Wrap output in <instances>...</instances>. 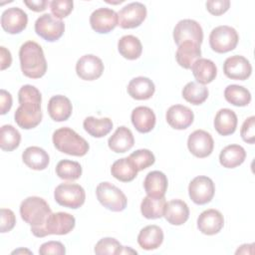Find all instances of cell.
<instances>
[{
	"mask_svg": "<svg viewBox=\"0 0 255 255\" xmlns=\"http://www.w3.org/2000/svg\"><path fill=\"white\" fill-rule=\"evenodd\" d=\"M131 123L139 132H149L155 126V115L148 107H136L131 112Z\"/></svg>",
	"mask_w": 255,
	"mask_h": 255,
	"instance_id": "603a6c76",
	"label": "cell"
},
{
	"mask_svg": "<svg viewBox=\"0 0 255 255\" xmlns=\"http://www.w3.org/2000/svg\"><path fill=\"white\" fill-rule=\"evenodd\" d=\"M73 107L71 101L62 95L52 97L48 103V113L55 122L67 121L72 115Z\"/></svg>",
	"mask_w": 255,
	"mask_h": 255,
	"instance_id": "7402d4cb",
	"label": "cell"
},
{
	"mask_svg": "<svg viewBox=\"0 0 255 255\" xmlns=\"http://www.w3.org/2000/svg\"><path fill=\"white\" fill-rule=\"evenodd\" d=\"M239 37L236 30L230 26L222 25L212 29L209 35V45L216 53H227L237 46Z\"/></svg>",
	"mask_w": 255,
	"mask_h": 255,
	"instance_id": "8992f818",
	"label": "cell"
},
{
	"mask_svg": "<svg viewBox=\"0 0 255 255\" xmlns=\"http://www.w3.org/2000/svg\"><path fill=\"white\" fill-rule=\"evenodd\" d=\"M237 116L230 109H221L214 119V128L221 135L232 134L237 128Z\"/></svg>",
	"mask_w": 255,
	"mask_h": 255,
	"instance_id": "f1b7e54d",
	"label": "cell"
},
{
	"mask_svg": "<svg viewBox=\"0 0 255 255\" xmlns=\"http://www.w3.org/2000/svg\"><path fill=\"white\" fill-rule=\"evenodd\" d=\"M65 31V24L51 14H43L35 22V32L48 42L59 40Z\"/></svg>",
	"mask_w": 255,
	"mask_h": 255,
	"instance_id": "ba28073f",
	"label": "cell"
},
{
	"mask_svg": "<svg viewBox=\"0 0 255 255\" xmlns=\"http://www.w3.org/2000/svg\"><path fill=\"white\" fill-rule=\"evenodd\" d=\"M28 23L27 14L18 7L6 9L1 15V26L9 34L22 32Z\"/></svg>",
	"mask_w": 255,
	"mask_h": 255,
	"instance_id": "e0dca14e",
	"label": "cell"
},
{
	"mask_svg": "<svg viewBox=\"0 0 255 255\" xmlns=\"http://www.w3.org/2000/svg\"><path fill=\"white\" fill-rule=\"evenodd\" d=\"M127 253L136 254L137 252H136V251H134V250H132V249H130V248H128V247H124V246H123L122 251H121V254H127Z\"/></svg>",
	"mask_w": 255,
	"mask_h": 255,
	"instance_id": "f907efd6",
	"label": "cell"
},
{
	"mask_svg": "<svg viewBox=\"0 0 255 255\" xmlns=\"http://www.w3.org/2000/svg\"><path fill=\"white\" fill-rule=\"evenodd\" d=\"M24 4L32 11H35V12H42L44 11L49 2L47 0H31V1H27L25 0L24 1Z\"/></svg>",
	"mask_w": 255,
	"mask_h": 255,
	"instance_id": "c3c4849f",
	"label": "cell"
},
{
	"mask_svg": "<svg viewBox=\"0 0 255 255\" xmlns=\"http://www.w3.org/2000/svg\"><path fill=\"white\" fill-rule=\"evenodd\" d=\"M173 40L177 46L187 41L195 43L200 46L203 40L202 28L194 20H180L173 29Z\"/></svg>",
	"mask_w": 255,
	"mask_h": 255,
	"instance_id": "9c48e42d",
	"label": "cell"
},
{
	"mask_svg": "<svg viewBox=\"0 0 255 255\" xmlns=\"http://www.w3.org/2000/svg\"><path fill=\"white\" fill-rule=\"evenodd\" d=\"M200 46L189 41L181 43L175 53L177 64L184 69H191L192 65L200 59Z\"/></svg>",
	"mask_w": 255,
	"mask_h": 255,
	"instance_id": "cb8c5ba5",
	"label": "cell"
},
{
	"mask_svg": "<svg viewBox=\"0 0 255 255\" xmlns=\"http://www.w3.org/2000/svg\"><path fill=\"white\" fill-rule=\"evenodd\" d=\"M245 158L246 151L239 144L227 145L221 150L219 154L220 164L226 168H234L242 164Z\"/></svg>",
	"mask_w": 255,
	"mask_h": 255,
	"instance_id": "4dcf8cb0",
	"label": "cell"
},
{
	"mask_svg": "<svg viewBox=\"0 0 255 255\" xmlns=\"http://www.w3.org/2000/svg\"><path fill=\"white\" fill-rule=\"evenodd\" d=\"M16 223V217L14 212L11 209L1 208V227L0 230L2 233L12 230Z\"/></svg>",
	"mask_w": 255,
	"mask_h": 255,
	"instance_id": "bcb514c9",
	"label": "cell"
},
{
	"mask_svg": "<svg viewBox=\"0 0 255 255\" xmlns=\"http://www.w3.org/2000/svg\"><path fill=\"white\" fill-rule=\"evenodd\" d=\"M133 143L134 138L131 130L124 126L119 127L108 140L109 147L117 153H123L129 150L133 146Z\"/></svg>",
	"mask_w": 255,
	"mask_h": 255,
	"instance_id": "4316f807",
	"label": "cell"
},
{
	"mask_svg": "<svg viewBox=\"0 0 255 255\" xmlns=\"http://www.w3.org/2000/svg\"><path fill=\"white\" fill-rule=\"evenodd\" d=\"M182 97L192 105H201L208 97V89L199 83L189 82L182 90Z\"/></svg>",
	"mask_w": 255,
	"mask_h": 255,
	"instance_id": "d590c367",
	"label": "cell"
},
{
	"mask_svg": "<svg viewBox=\"0 0 255 255\" xmlns=\"http://www.w3.org/2000/svg\"><path fill=\"white\" fill-rule=\"evenodd\" d=\"M18 101L20 106L17 108L14 115L16 124L24 129L37 127L43 117L41 111L42 96L40 91L32 85H25L21 87L18 92Z\"/></svg>",
	"mask_w": 255,
	"mask_h": 255,
	"instance_id": "6da1fadb",
	"label": "cell"
},
{
	"mask_svg": "<svg viewBox=\"0 0 255 255\" xmlns=\"http://www.w3.org/2000/svg\"><path fill=\"white\" fill-rule=\"evenodd\" d=\"M76 72L82 80L94 81L102 76L104 64L102 60L95 55H84L76 64Z\"/></svg>",
	"mask_w": 255,
	"mask_h": 255,
	"instance_id": "9a60e30c",
	"label": "cell"
},
{
	"mask_svg": "<svg viewBox=\"0 0 255 255\" xmlns=\"http://www.w3.org/2000/svg\"><path fill=\"white\" fill-rule=\"evenodd\" d=\"M155 87L153 82L146 77H136L130 80L128 85V95L138 101L148 100L154 94Z\"/></svg>",
	"mask_w": 255,
	"mask_h": 255,
	"instance_id": "d4e9b609",
	"label": "cell"
},
{
	"mask_svg": "<svg viewBox=\"0 0 255 255\" xmlns=\"http://www.w3.org/2000/svg\"><path fill=\"white\" fill-rule=\"evenodd\" d=\"M111 173L118 180L128 182L135 178L137 169L128 157H123L113 163L111 167Z\"/></svg>",
	"mask_w": 255,
	"mask_h": 255,
	"instance_id": "1f68e13d",
	"label": "cell"
},
{
	"mask_svg": "<svg viewBox=\"0 0 255 255\" xmlns=\"http://www.w3.org/2000/svg\"><path fill=\"white\" fill-rule=\"evenodd\" d=\"M165 198H154L150 196H145L140 203V211L143 217L147 219H157L163 216Z\"/></svg>",
	"mask_w": 255,
	"mask_h": 255,
	"instance_id": "e575fe53",
	"label": "cell"
},
{
	"mask_svg": "<svg viewBox=\"0 0 255 255\" xmlns=\"http://www.w3.org/2000/svg\"><path fill=\"white\" fill-rule=\"evenodd\" d=\"M76 224V219L73 215L67 212L51 213L47 218L43 228L42 237L47 235H65L70 233Z\"/></svg>",
	"mask_w": 255,
	"mask_h": 255,
	"instance_id": "8fae6325",
	"label": "cell"
},
{
	"mask_svg": "<svg viewBox=\"0 0 255 255\" xmlns=\"http://www.w3.org/2000/svg\"><path fill=\"white\" fill-rule=\"evenodd\" d=\"M23 162L34 170L45 169L50 161L47 151L39 146H29L22 153Z\"/></svg>",
	"mask_w": 255,
	"mask_h": 255,
	"instance_id": "83f0119b",
	"label": "cell"
},
{
	"mask_svg": "<svg viewBox=\"0 0 255 255\" xmlns=\"http://www.w3.org/2000/svg\"><path fill=\"white\" fill-rule=\"evenodd\" d=\"M83 127L90 135L94 137H103L112 130L113 122L109 118L97 119L95 117H88L84 120Z\"/></svg>",
	"mask_w": 255,
	"mask_h": 255,
	"instance_id": "836d02e7",
	"label": "cell"
},
{
	"mask_svg": "<svg viewBox=\"0 0 255 255\" xmlns=\"http://www.w3.org/2000/svg\"><path fill=\"white\" fill-rule=\"evenodd\" d=\"M23 252H28V253H30L31 254V252L29 251V250H26V249H19V250H15V251H13L12 252V254H18V253H23Z\"/></svg>",
	"mask_w": 255,
	"mask_h": 255,
	"instance_id": "816d5d0a",
	"label": "cell"
},
{
	"mask_svg": "<svg viewBox=\"0 0 255 255\" xmlns=\"http://www.w3.org/2000/svg\"><path fill=\"white\" fill-rule=\"evenodd\" d=\"M66 253L65 246L59 241H48L43 243L39 248V254L41 255H64Z\"/></svg>",
	"mask_w": 255,
	"mask_h": 255,
	"instance_id": "ee69618b",
	"label": "cell"
},
{
	"mask_svg": "<svg viewBox=\"0 0 255 255\" xmlns=\"http://www.w3.org/2000/svg\"><path fill=\"white\" fill-rule=\"evenodd\" d=\"M128 158L131 160L137 171L143 170L152 165L155 161L154 154L149 149H137L129 154Z\"/></svg>",
	"mask_w": 255,
	"mask_h": 255,
	"instance_id": "ab89813d",
	"label": "cell"
},
{
	"mask_svg": "<svg viewBox=\"0 0 255 255\" xmlns=\"http://www.w3.org/2000/svg\"><path fill=\"white\" fill-rule=\"evenodd\" d=\"M167 184L168 182L166 175L159 170L148 172L143 181V187L146 194L154 198L164 197Z\"/></svg>",
	"mask_w": 255,
	"mask_h": 255,
	"instance_id": "ffe728a7",
	"label": "cell"
},
{
	"mask_svg": "<svg viewBox=\"0 0 255 255\" xmlns=\"http://www.w3.org/2000/svg\"><path fill=\"white\" fill-rule=\"evenodd\" d=\"M191 71L195 80L201 85L211 83L217 75V68L214 62L204 58L198 59L192 65Z\"/></svg>",
	"mask_w": 255,
	"mask_h": 255,
	"instance_id": "f546056e",
	"label": "cell"
},
{
	"mask_svg": "<svg viewBox=\"0 0 255 255\" xmlns=\"http://www.w3.org/2000/svg\"><path fill=\"white\" fill-rule=\"evenodd\" d=\"M74 2L72 0H54L50 3V9L54 17L62 19L67 17L73 10Z\"/></svg>",
	"mask_w": 255,
	"mask_h": 255,
	"instance_id": "b9f144b4",
	"label": "cell"
},
{
	"mask_svg": "<svg viewBox=\"0 0 255 255\" xmlns=\"http://www.w3.org/2000/svg\"><path fill=\"white\" fill-rule=\"evenodd\" d=\"M163 241V231L157 225H147L143 227L137 236L138 245L144 250H154Z\"/></svg>",
	"mask_w": 255,
	"mask_h": 255,
	"instance_id": "484cf974",
	"label": "cell"
},
{
	"mask_svg": "<svg viewBox=\"0 0 255 255\" xmlns=\"http://www.w3.org/2000/svg\"><path fill=\"white\" fill-rule=\"evenodd\" d=\"M122 248H123V246L117 239L111 238V237H106V238L101 239L96 244L94 251L98 255H104V254L118 255V254H121Z\"/></svg>",
	"mask_w": 255,
	"mask_h": 255,
	"instance_id": "60d3db41",
	"label": "cell"
},
{
	"mask_svg": "<svg viewBox=\"0 0 255 255\" xmlns=\"http://www.w3.org/2000/svg\"><path fill=\"white\" fill-rule=\"evenodd\" d=\"M163 216L172 225H182L189 217V208L184 201L173 199L165 203Z\"/></svg>",
	"mask_w": 255,
	"mask_h": 255,
	"instance_id": "44dd1931",
	"label": "cell"
},
{
	"mask_svg": "<svg viewBox=\"0 0 255 255\" xmlns=\"http://www.w3.org/2000/svg\"><path fill=\"white\" fill-rule=\"evenodd\" d=\"M56 174L64 180H76L82 175V166L78 161L63 159L56 166Z\"/></svg>",
	"mask_w": 255,
	"mask_h": 255,
	"instance_id": "f35d334b",
	"label": "cell"
},
{
	"mask_svg": "<svg viewBox=\"0 0 255 255\" xmlns=\"http://www.w3.org/2000/svg\"><path fill=\"white\" fill-rule=\"evenodd\" d=\"M223 72L225 76L231 80L244 81L251 76L252 66L245 57L234 55L225 60Z\"/></svg>",
	"mask_w": 255,
	"mask_h": 255,
	"instance_id": "2e32d148",
	"label": "cell"
},
{
	"mask_svg": "<svg viewBox=\"0 0 255 255\" xmlns=\"http://www.w3.org/2000/svg\"><path fill=\"white\" fill-rule=\"evenodd\" d=\"M230 7L229 0H208L206 2V9L214 16L224 14Z\"/></svg>",
	"mask_w": 255,
	"mask_h": 255,
	"instance_id": "f6af8a7d",
	"label": "cell"
},
{
	"mask_svg": "<svg viewBox=\"0 0 255 255\" xmlns=\"http://www.w3.org/2000/svg\"><path fill=\"white\" fill-rule=\"evenodd\" d=\"M0 114H7L12 107V96L7 91L1 89L0 91Z\"/></svg>",
	"mask_w": 255,
	"mask_h": 255,
	"instance_id": "7dc6e473",
	"label": "cell"
},
{
	"mask_svg": "<svg viewBox=\"0 0 255 255\" xmlns=\"http://www.w3.org/2000/svg\"><path fill=\"white\" fill-rule=\"evenodd\" d=\"M215 187L211 178L199 175L194 177L188 185L190 199L198 205H203L211 201L214 196Z\"/></svg>",
	"mask_w": 255,
	"mask_h": 255,
	"instance_id": "30bf717a",
	"label": "cell"
},
{
	"mask_svg": "<svg viewBox=\"0 0 255 255\" xmlns=\"http://www.w3.org/2000/svg\"><path fill=\"white\" fill-rule=\"evenodd\" d=\"M120 54L128 60L137 59L142 52V46L138 38L132 35L123 36L118 42Z\"/></svg>",
	"mask_w": 255,
	"mask_h": 255,
	"instance_id": "d6a6232c",
	"label": "cell"
},
{
	"mask_svg": "<svg viewBox=\"0 0 255 255\" xmlns=\"http://www.w3.org/2000/svg\"><path fill=\"white\" fill-rule=\"evenodd\" d=\"M97 198L107 209L114 212H121L126 209L128 199L125 193L111 182L99 183L96 188Z\"/></svg>",
	"mask_w": 255,
	"mask_h": 255,
	"instance_id": "5b68a950",
	"label": "cell"
},
{
	"mask_svg": "<svg viewBox=\"0 0 255 255\" xmlns=\"http://www.w3.org/2000/svg\"><path fill=\"white\" fill-rule=\"evenodd\" d=\"M53 143L59 151L75 156H84L90 148L88 141L84 137L67 127L54 131Z\"/></svg>",
	"mask_w": 255,
	"mask_h": 255,
	"instance_id": "277c9868",
	"label": "cell"
},
{
	"mask_svg": "<svg viewBox=\"0 0 255 255\" xmlns=\"http://www.w3.org/2000/svg\"><path fill=\"white\" fill-rule=\"evenodd\" d=\"M165 118L171 128L175 129H185L193 123L194 115L188 107L174 105L167 110Z\"/></svg>",
	"mask_w": 255,
	"mask_h": 255,
	"instance_id": "d6986e66",
	"label": "cell"
},
{
	"mask_svg": "<svg viewBox=\"0 0 255 255\" xmlns=\"http://www.w3.org/2000/svg\"><path fill=\"white\" fill-rule=\"evenodd\" d=\"M51 213L49 204L38 196H29L20 205V215L31 226V232L36 237H42L43 228Z\"/></svg>",
	"mask_w": 255,
	"mask_h": 255,
	"instance_id": "7a4b0ae2",
	"label": "cell"
},
{
	"mask_svg": "<svg viewBox=\"0 0 255 255\" xmlns=\"http://www.w3.org/2000/svg\"><path fill=\"white\" fill-rule=\"evenodd\" d=\"M21 141L20 132L11 125H4L0 129V147L5 151L16 149Z\"/></svg>",
	"mask_w": 255,
	"mask_h": 255,
	"instance_id": "74e56055",
	"label": "cell"
},
{
	"mask_svg": "<svg viewBox=\"0 0 255 255\" xmlns=\"http://www.w3.org/2000/svg\"><path fill=\"white\" fill-rule=\"evenodd\" d=\"M0 60H1V70H5L8 67H10L12 63V56L9 50H7L5 47H0Z\"/></svg>",
	"mask_w": 255,
	"mask_h": 255,
	"instance_id": "681fc988",
	"label": "cell"
},
{
	"mask_svg": "<svg viewBox=\"0 0 255 255\" xmlns=\"http://www.w3.org/2000/svg\"><path fill=\"white\" fill-rule=\"evenodd\" d=\"M146 17V8L140 2H132L123 7L118 13L119 25L123 29L138 27Z\"/></svg>",
	"mask_w": 255,
	"mask_h": 255,
	"instance_id": "7c38bea8",
	"label": "cell"
},
{
	"mask_svg": "<svg viewBox=\"0 0 255 255\" xmlns=\"http://www.w3.org/2000/svg\"><path fill=\"white\" fill-rule=\"evenodd\" d=\"M224 225V217L217 209H207L197 218V228L205 235L217 234Z\"/></svg>",
	"mask_w": 255,
	"mask_h": 255,
	"instance_id": "ac0fdd59",
	"label": "cell"
},
{
	"mask_svg": "<svg viewBox=\"0 0 255 255\" xmlns=\"http://www.w3.org/2000/svg\"><path fill=\"white\" fill-rule=\"evenodd\" d=\"M242 139L247 143H254L255 141V117L251 116L247 118L240 130Z\"/></svg>",
	"mask_w": 255,
	"mask_h": 255,
	"instance_id": "7bdbcfd3",
	"label": "cell"
},
{
	"mask_svg": "<svg viewBox=\"0 0 255 255\" xmlns=\"http://www.w3.org/2000/svg\"><path fill=\"white\" fill-rule=\"evenodd\" d=\"M56 202L64 207L76 209L85 203L86 193L84 188L76 183H61L54 191Z\"/></svg>",
	"mask_w": 255,
	"mask_h": 255,
	"instance_id": "52a82bcc",
	"label": "cell"
},
{
	"mask_svg": "<svg viewBox=\"0 0 255 255\" xmlns=\"http://www.w3.org/2000/svg\"><path fill=\"white\" fill-rule=\"evenodd\" d=\"M225 100L236 107H245L251 101L250 92L238 85H229L224 91Z\"/></svg>",
	"mask_w": 255,
	"mask_h": 255,
	"instance_id": "8d00e7d4",
	"label": "cell"
},
{
	"mask_svg": "<svg viewBox=\"0 0 255 255\" xmlns=\"http://www.w3.org/2000/svg\"><path fill=\"white\" fill-rule=\"evenodd\" d=\"M90 24L97 33L107 34L119 25L118 13L106 7L96 9L90 16Z\"/></svg>",
	"mask_w": 255,
	"mask_h": 255,
	"instance_id": "5bb4252c",
	"label": "cell"
},
{
	"mask_svg": "<svg viewBox=\"0 0 255 255\" xmlns=\"http://www.w3.org/2000/svg\"><path fill=\"white\" fill-rule=\"evenodd\" d=\"M187 147L194 156L203 158L211 154L214 147V141L209 132L203 129H196L189 134Z\"/></svg>",
	"mask_w": 255,
	"mask_h": 255,
	"instance_id": "4fadbf2b",
	"label": "cell"
},
{
	"mask_svg": "<svg viewBox=\"0 0 255 255\" xmlns=\"http://www.w3.org/2000/svg\"><path fill=\"white\" fill-rule=\"evenodd\" d=\"M22 73L31 79H39L46 74L47 62L42 47L34 42H25L19 50Z\"/></svg>",
	"mask_w": 255,
	"mask_h": 255,
	"instance_id": "3957f363",
	"label": "cell"
}]
</instances>
